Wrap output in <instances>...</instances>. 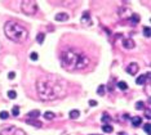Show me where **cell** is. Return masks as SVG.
Returning <instances> with one entry per match:
<instances>
[{"label": "cell", "mask_w": 151, "mask_h": 135, "mask_svg": "<svg viewBox=\"0 0 151 135\" xmlns=\"http://www.w3.org/2000/svg\"><path fill=\"white\" fill-rule=\"evenodd\" d=\"M69 91V82L54 75H44L36 81V93L41 100H56L63 98Z\"/></svg>", "instance_id": "obj_1"}, {"label": "cell", "mask_w": 151, "mask_h": 135, "mask_svg": "<svg viewBox=\"0 0 151 135\" xmlns=\"http://www.w3.org/2000/svg\"><path fill=\"white\" fill-rule=\"evenodd\" d=\"M61 64L67 71H81L90 64V59L80 49L69 48L61 53Z\"/></svg>", "instance_id": "obj_2"}, {"label": "cell", "mask_w": 151, "mask_h": 135, "mask_svg": "<svg viewBox=\"0 0 151 135\" xmlns=\"http://www.w3.org/2000/svg\"><path fill=\"white\" fill-rule=\"evenodd\" d=\"M4 32L8 39H10L14 43L22 44L29 39V31L22 25L17 23L14 21H8L4 26Z\"/></svg>", "instance_id": "obj_3"}, {"label": "cell", "mask_w": 151, "mask_h": 135, "mask_svg": "<svg viewBox=\"0 0 151 135\" xmlns=\"http://www.w3.org/2000/svg\"><path fill=\"white\" fill-rule=\"evenodd\" d=\"M21 9L22 12L27 16H34L39 12V6H37V3L34 1V0H25L21 4Z\"/></svg>", "instance_id": "obj_4"}, {"label": "cell", "mask_w": 151, "mask_h": 135, "mask_svg": "<svg viewBox=\"0 0 151 135\" xmlns=\"http://www.w3.org/2000/svg\"><path fill=\"white\" fill-rule=\"evenodd\" d=\"M138 70H139V67H138L137 63H134V62L130 63V64L127 67V72L129 73V75H132V76H134V75L138 72Z\"/></svg>", "instance_id": "obj_5"}, {"label": "cell", "mask_w": 151, "mask_h": 135, "mask_svg": "<svg viewBox=\"0 0 151 135\" xmlns=\"http://www.w3.org/2000/svg\"><path fill=\"white\" fill-rule=\"evenodd\" d=\"M16 130H17V127L8 126V127H5V129L0 130V135H14L16 134Z\"/></svg>", "instance_id": "obj_6"}, {"label": "cell", "mask_w": 151, "mask_h": 135, "mask_svg": "<svg viewBox=\"0 0 151 135\" xmlns=\"http://www.w3.org/2000/svg\"><path fill=\"white\" fill-rule=\"evenodd\" d=\"M54 19L57 22H66L67 19H69V14L66 13H58L54 16Z\"/></svg>", "instance_id": "obj_7"}, {"label": "cell", "mask_w": 151, "mask_h": 135, "mask_svg": "<svg viewBox=\"0 0 151 135\" xmlns=\"http://www.w3.org/2000/svg\"><path fill=\"white\" fill-rule=\"evenodd\" d=\"M123 46L125 48V49H133L134 48V41L130 40V39H127L123 41Z\"/></svg>", "instance_id": "obj_8"}, {"label": "cell", "mask_w": 151, "mask_h": 135, "mask_svg": "<svg viewBox=\"0 0 151 135\" xmlns=\"http://www.w3.org/2000/svg\"><path fill=\"white\" fill-rule=\"evenodd\" d=\"M69 116H70V118H72V120H76V118L79 117V116H80V112H79L78 109H72V111H70Z\"/></svg>", "instance_id": "obj_9"}, {"label": "cell", "mask_w": 151, "mask_h": 135, "mask_svg": "<svg viewBox=\"0 0 151 135\" xmlns=\"http://www.w3.org/2000/svg\"><path fill=\"white\" fill-rule=\"evenodd\" d=\"M141 123H142V118H141V117L136 116V117L132 118V125H133V126H139Z\"/></svg>", "instance_id": "obj_10"}, {"label": "cell", "mask_w": 151, "mask_h": 135, "mask_svg": "<svg viewBox=\"0 0 151 135\" xmlns=\"http://www.w3.org/2000/svg\"><path fill=\"white\" fill-rule=\"evenodd\" d=\"M39 115H40V111L39 109H35V111H31V112H29L27 116L30 118H37L39 117Z\"/></svg>", "instance_id": "obj_11"}, {"label": "cell", "mask_w": 151, "mask_h": 135, "mask_svg": "<svg viewBox=\"0 0 151 135\" xmlns=\"http://www.w3.org/2000/svg\"><path fill=\"white\" fill-rule=\"evenodd\" d=\"M81 22H83L84 25H86V23H89V22H90V16H89V13H88V12H85L84 14H83Z\"/></svg>", "instance_id": "obj_12"}, {"label": "cell", "mask_w": 151, "mask_h": 135, "mask_svg": "<svg viewBox=\"0 0 151 135\" xmlns=\"http://www.w3.org/2000/svg\"><path fill=\"white\" fill-rule=\"evenodd\" d=\"M146 77H147V75H142V76H139V77H137V84L138 85H143L146 82Z\"/></svg>", "instance_id": "obj_13"}, {"label": "cell", "mask_w": 151, "mask_h": 135, "mask_svg": "<svg viewBox=\"0 0 151 135\" xmlns=\"http://www.w3.org/2000/svg\"><path fill=\"white\" fill-rule=\"evenodd\" d=\"M27 123H30V125H32V126H35V127H41V123L40 122H37V121H34V120H27Z\"/></svg>", "instance_id": "obj_14"}, {"label": "cell", "mask_w": 151, "mask_h": 135, "mask_svg": "<svg viewBox=\"0 0 151 135\" xmlns=\"http://www.w3.org/2000/svg\"><path fill=\"white\" fill-rule=\"evenodd\" d=\"M102 130L105 131V133H111V131H112V126L108 125V123H106V125L102 126Z\"/></svg>", "instance_id": "obj_15"}, {"label": "cell", "mask_w": 151, "mask_h": 135, "mask_svg": "<svg viewBox=\"0 0 151 135\" xmlns=\"http://www.w3.org/2000/svg\"><path fill=\"white\" fill-rule=\"evenodd\" d=\"M118 88L122 89V90H127V89H128V85H127L124 81H119V82H118Z\"/></svg>", "instance_id": "obj_16"}, {"label": "cell", "mask_w": 151, "mask_h": 135, "mask_svg": "<svg viewBox=\"0 0 151 135\" xmlns=\"http://www.w3.org/2000/svg\"><path fill=\"white\" fill-rule=\"evenodd\" d=\"M44 117L47 118V120H52V118H54V113H52V112H45L44 113Z\"/></svg>", "instance_id": "obj_17"}, {"label": "cell", "mask_w": 151, "mask_h": 135, "mask_svg": "<svg viewBox=\"0 0 151 135\" xmlns=\"http://www.w3.org/2000/svg\"><path fill=\"white\" fill-rule=\"evenodd\" d=\"M12 115L13 116H18V115H20V108H18V106H14L12 108Z\"/></svg>", "instance_id": "obj_18"}, {"label": "cell", "mask_w": 151, "mask_h": 135, "mask_svg": "<svg viewBox=\"0 0 151 135\" xmlns=\"http://www.w3.org/2000/svg\"><path fill=\"white\" fill-rule=\"evenodd\" d=\"M8 116H9V113L7 111H1V112H0V118H1V120H7V118H8Z\"/></svg>", "instance_id": "obj_19"}, {"label": "cell", "mask_w": 151, "mask_h": 135, "mask_svg": "<svg viewBox=\"0 0 151 135\" xmlns=\"http://www.w3.org/2000/svg\"><path fill=\"white\" fill-rule=\"evenodd\" d=\"M8 96L10 99H16L17 98V93L14 91V90H10V91H8Z\"/></svg>", "instance_id": "obj_20"}, {"label": "cell", "mask_w": 151, "mask_h": 135, "mask_svg": "<svg viewBox=\"0 0 151 135\" xmlns=\"http://www.w3.org/2000/svg\"><path fill=\"white\" fill-rule=\"evenodd\" d=\"M130 21L133 22V23H138V22H139V17L137 16V14H132V17H130Z\"/></svg>", "instance_id": "obj_21"}, {"label": "cell", "mask_w": 151, "mask_h": 135, "mask_svg": "<svg viewBox=\"0 0 151 135\" xmlns=\"http://www.w3.org/2000/svg\"><path fill=\"white\" fill-rule=\"evenodd\" d=\"M36 41L39 44H43V41H44V33H39V35L36 36Z\"/></svg>", "instance_id": "obj_22"}, {"label": "cell", "mask_w": 151, "mask_h": 135, "mask_svg": "<svg viewBox=\"0 0 151 135\" xmlns=\"http://www.w3.org/2000/svg\"><path fill=\"white\" fill-rule=\"evenodd\" d=\"M97 93H98L100 95H103V94H105V86H103V85L98 86V89H97Z\"/></svg>", "instance_id": "obj_23"}, {"label": "cell", "mask_w": 151, "mask_h": 135, "mask_svg": "<svg viewBox=\"0 0 151 135\" xmlns=\"http://www.w3.org/2000/svg\"><path fill=\"white\" fill-rule=\"evenodd\" d=\"M143 130H145V133L147 135H150V123H146V125L143 126Z\"/></svg>", "instance_id": "obj_24"}, {"label": "cell", "mask_w": 151, "mask_h": 135, "mask_svg": "<svg viewBox=\"0 0 151 135\" xmlns=\"http://www.w3.org/2000/svg\"><path fill=\"white\" fill-rule=\"evenodd\" d=\"M14 135H26V133H25V130H22V129H17Z\"/></svg>", "instance_id": "obj_25"}, {"label": "cell", "mask_w": 151, "mask_h": 135, "mask_svg": "<svg viewBox=\"0 0 151 135\" xmlns=\"http://www.w3.org/2000/svg\"><path fill=\"white\" fill-rule=\"evenodd\" d=\"M30 58H31V61H36V59H37V53H35V51H34V53H31Z\"/></svg>", "instance_id": "obj_26"}, {"label": "cell", "mask_w": 151, "mask_h": 135, "mask_svg": "<svg viewBox=\"0 0 151 135\" xmlns=\"http://www.w3.org/2000/svg\"><path fill=\"white\" fill-rule=\"evenodd\" d=\"M136 108H137V109H142V108H143V103L142 102H137V103H136Z\"/></svg>", "instance_id": "obj_27"}, {"label": "cell", "mask_w": 151, "mask_h": 135, "mask_svg": "<svg viewBox=\"0 0 151 135\" xmlns=\"http://www.w3.org/2000/svg\"><path fill=\"white\" fill-rule=\"evenodd\" d=\"M143 31H145V36L146 37H150V28L149 27H145V28H143Z\"/></svg>", "instance_id": "obj_28"}, {"label": "cell", "mask_w": 151, "mask_h": 135, "mask_svg": "<svg viewBox=\"0 0 151 135\" xmlns=\"http://www.w3.org/2000/svg\"><path fill=\"white\" fill-rule=\"evenodd\" d=\"M14 77H16V73H14V72H9V75H8V78H9V80H13Z\"/></svg>", "instance_id": "obj_29"}, {"label": "cell", "mask_w": 151, "mask_h": 135, "mask_svg": "<svg viewBox=\"0 0 151 135\" xmlns=\"http://www.w3.org/2000/svg\"><path fill=\"white\" fill-rule=\"evenodd\" d=\"M89 106L96 107V106H97V102H96V100H89Z\"/></svg>", "instance_id": "obj_30"}, {"label": "cell", "mask_w": 151, "mask_h": 135, "mask_svg": "<svg viewBox=\"0 0 151 135\" xmlns=\"http://www.w3.org/2000/svg\"><path fill=\"white\" fill-rule=\"evenodd\" d=\"M106 120H108V116H107L106 113H105V116L102 117V121H106Z\"/></svg>", "instance_id": "obj_31"}, {"label": "cell", "mask_w": 151, "mask_h": 135, "mask_svg": "<svg viewBox=\"0 0 151 135\" xmlns=\"http://www.w3.org/2000/svg\"><path fill=\"white\" fill-rule=\"evenodd\" d=\"M146 117H147V118H150V117H151V116H150V112H149V111L146 112Z\"/></svg>", "instance_id": "obj_32"}]
</instances>
